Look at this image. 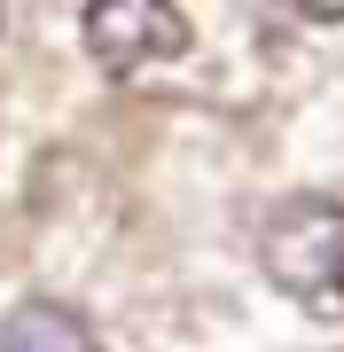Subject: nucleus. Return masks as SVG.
<instances>
[{"label": "nucleus", "mask_w": 344, "mask_h": 352, "mask_svg": "<svg viewBox=\"0 0 344 352\" xmlns=\"http://www.w3.org/2000/svg\"><path fill=\"white\" fill-rule=\"evenodd\" d=\"M258 266L313 321H344V204L297 196L282 212H266V227H258Z\"/></svg>", "instance_id": "obj_1"}, {"label": "nucleus", "mask_w": 344, "mask_h": 352, "mask_svg": "<svg viewBox=\"0 0 344 352\" xmlns=\"http://www.w3.org/2000/svg\"><path fill=\"white\" fill-rule=\"evenodd\" d=\"M78 32H87V55L102 71H149V63H172V55H188V8H172V0H94L87 16H78Z\"/></svg>", "instance_id": "obj_2"}, {"label": "nucleus", "mask_w": 344, "mask_h": 352, "mask_svg": "<svg viewBox=\"0 0 344 352\" xmlns=\"http://www.w3.org/2000/svg\"><path fill=\"white\" fill-rule=\"evenodd\" d=\"M0 352H102V337H94V329L71 314V305H55V298H24L8 321H0Z\"/></svg>", "instance_id": "obj_3"}, {"label": "nucleus", "mask_w": 344, "mask_h": 352, "mask_svg": "<svg viewBox=\"0 0 344 352\" xmlns=\"http://www.w3.org/2000/svg\"><path fill=\"white\" fill-rule=\"evenodd\" d=\"M0 24H8V8H0Z\"/></svg>", "instance_id": "obj_4"}]
</instances>
